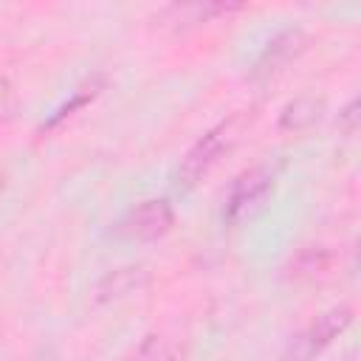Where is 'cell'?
<instances>
[{"label":"cell","mask_w":361,"mask_h":361,"mask_svg":"<svg viewBox=\"0 0 361 361\" xmlns=\"http://www.w3.org/2000/svg\"><path fill=\"white\" fill-rule=\"evenodd\" d=\"M237 138V118H228V121H220L217 127H212L189 152L186 158L180 161V169H178V186L183 192L195 189L209 172L212 166L220 161V155L234 144Z\"/></svg>","instance_id":"cell-1"},{"label":"cell","mask_w":361,"mask_h":361,"mask_svg":"<svg viewBox=\"0 0 361 361\" xmlns=\"http://www.w3.org/2000/svg\"><path fill=\"white\" fill-rule=\"evenodd\" d=\"M175 223V212L169 206V200L164 197H152V200H141L138 206H133L121 223H118V234L124 240H135V243H152L158 237H164Z\"/></svg>","instance_id":"cell-2"},{"label":"cell","mask_w":361,"mask_h":361,"mask_svg":"<svg viewBox=\"0 0 361 361\" xmlns=\"http://www.w3.org/2000/svg\"><path fill=\"white\" fill-rule=\"evenodd\" d=\"M274 178H276V172H274L271 164H259V166L245 169V172L234 180V186H231V192H228L226 217H228L231 223H237V220L254 214V212L262 206V200L268 197V192L274 189Z\"/></svg>","instance_id":"cell-3"},{"label":"cell","mask_w":361,"mask_h":361,"mask_svg":"<svg viewBox=\"0 0 361 361\" xmlns=\"http://www.w3.org/2000/svg\"><path fill=\"white\" fill-rule=\"evenodd\" d=\"M350 319H353L350 307H330V310H324V313L316 316L313 324L293 341V347H290V353H288L285 361H313V358L350 324Z\"/></svg>","instance_id":"cell-4"},{"label":"cell","mask_w":361,"mask_h":361,"mask_svg":"<svg viewBox=\"0 0 361 361\" xmlns=\"http://www.w3.org/2000/svg\"><path fill=\"white\" fill-rule=\"evenodd\" d=\"M302 48H305V34H302V31L293 28V31L279 34L274 42H268V48H265L262 56L257 59V65H254V76H257V79H262V76H274V73L282 71L285 62H290Z\"/></svg>","instance_id":"cell-5"},{"label":"cell","mask_w":361,"mask_h":361,"mask_svg":"<svg viewBox=\"0 0 361 361\" xmlns=\"http://www.w3.org/2000/svg\"><path fill=\"white\" fill-rule=\"evenodd\" d=\"M319 116H322V102L313 99V96H302V99L290 102V104L282 110L279 124H282L285 130H305V127L316 124Z\"/></svg>","instance_id":"cell-6"},{"label":"cell","mask_w":361,"mask_h":361,"mask_svg":"<svg viewBox=\"0 0 361 361\" xmlns=\"http://www.w3.org/2000/svg\"><path fill=\"white\" fill-rule=\"evenodd\" d=\"M130 361H169V347L158 336H147Z\"/></svg>","instance_id":"cell-7"},{"label":"cell","mask_w":361,"mask_h":361,"mask_svg":"<svg viewBox=\"0 0 361 361\" xmlns=\"http://www.w3.org/2000/svg\"><path fill=\"white\" fill-rule=\"evenodd\" d=\"M11 85H8V79H3L0 76V124L8 118V113H11Z\"/></svg>","instance_id":"cell-8"}]
</instances>
